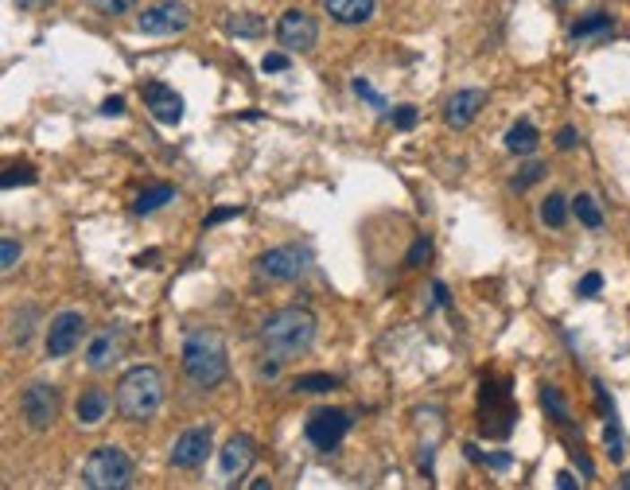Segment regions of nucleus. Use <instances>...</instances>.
<instances>
[{"mask_svg": "<svg viewBox=\"0 0 630 490\" xmlns=\"http://www.w3.org/2000/svg\"><path fill=\"white\" fill-rule=\"evenodd\" d=\"M432 303H448V288H443V284H432Z\"/></svg>", "mask_w": 630, "mask_h": 490, "instance_id": "obj_43", "label": "nucleus"}, {"mask_svg": "<svg viewBox=\"0 0 630 490\" xmlns=\"http://www.w3.org/2000/svg\"><path fill=\"white\" fill-rule=\"evenodd\" d=\"M261 343L276 362L303 354L315 343V315L308 308H280L261 323Z\"/></svg>", "mask_w": 630, "mask_h": 490, "instance_id": "obj_1", "label": "nucleus"}, {"mask_svg": "<svg viewBox=\"0 0 630 490\" xmlns=\"http://www.w3.org/2000/svg\"><path fill=\"white\" fill-rule=\"evenodd\" d=\"M564 218H568V198L553 191L541 203V222H545V226H553V230H560V226H564Z\"/></svg>", "mask_w": 630, "mask_h": 490, "instance_id": "obj_22", "label": "nucleus"}, {"mask_svg": "<svg viewBox=\"0 0 630 490\" xmlns=\"http://www.w3.org/2000/svg\"><path fill=\"white\" fill-rule=\"evenodd\" d=\"M31 308H23V315H16V331H12V343H16V346H23V343H28V335H31Z\"/></svg>", "mask_w": 630, "mask_h": 490, "instance_id": "obj_32", "label": "nucleus"}, {"mask_svg": "<svg viewBox=\"0 0 630 490\" xmlns=\"http://www.w3.org/2000/svg\"><path fill=\"white\" fill-rule=\"evenodd\" d=\"M191 28V8L183 0H160L148 12H140V31L144 35H179Z\"/></svg>", "mask_w": 630, "mask_h": 490, "instance_id": "obj_5", "label": "nucleus"}, {"mask_svg": "<svg viewBox=\"0 0 630 490\" xmlns=\"http://www.w3.org/2000/svg\"><path fill=\"white\" fill-rule=\"evenodd\" d=\"M576 140H580V136H576V128L564 125V128L556 133V148H564V152H568V148H576Z\"/></svg>", "mask_w": 630, "mask_h": 490, "instance_id": "obj_37", "label": "nucleus"}, {"mask_svg": "<svg viewBox=\"0 0 630 490\" xmlns=\"http://www.w3.org/2000/svg\"><path fill=\"white\" fill-rule=\"evenodd\" d=\"M611 31H615V23H611L607 12H591V16H583V20L572 23V39H576V43H583V39H607Z\"/></svg>", "mask_w": 630, "mask_h": 490, "instance_id": "obj_17", "label": "nucleus"}, {"mask_svg": "<svg viewBox=\"0 0 630 490\" xmlns=\"http://www.w3.org/2000/svg\"><path fill=\"white\" fill-rule=\"evenodd\" d=\"M93 8L101 12V16H128V12L136 8V0H90Z\"/></svg>", "mask_w": 630, "mask_h": 490, "instance_id": "obj_27", "label": "nucleus"}, {"mask_svg": "<svg viewBox=\"0 0 630 490\" xmlns=\"http://www.w3.org/2000/svg\"><path fill=\"white\" fill-rule=\"evenodd\" d=\"M603 440H607V455L618 463L626 455V440H623V432H618V424H615V416H607V432H603Z\"/></svg>", "mask_w": 630, "mask_h": 490, "instance_id": "obj_25", "label": "nucleus"}, {"mask_svg": "<svg viewBox=\"0 0 630 490\" xmlns=\"http://www.w3.org/2000/svg\"><path fill=\"white\" fill-rule=\"evenodd\" d=\"M206 451H210V428H191V432H183V436L175 440L171 467H179V471H195V467L206 459Z\"/></svg>", "mask_w": 630, "mask_h": 490, "instance_id": "obj_12", "label": "nucleus"}, {"mask_svg": "<svg viewBox=\"0 0 630 490\" xmlns=\"http://www.w3.org/2000/svg\"><path fill=\"white\" fill-rule=\"evenodd\" d=\"M276 39L284 51H311L315 39H319V28H315V20L308 12L300 8H288L284 16L276 20Z\"/></svg>", "mask_w": 630, "mask_h": 490, "instance_id": "obj_8", "label": "nucleus"}, {"mask_svg": "<svg viewBox=\"0 0 630 490\" xmlns=\"http://www.w3.org/2000/svg\"><path fill=\"white\" fill-rule=\"evenodd\" d=\"M4 187H16V183H35V171L28 168V163H12V168L4 171V179H0Z\"/></svg>", "mask_w": 630, "mask_h": 490, "instance_id": "obj_30", "label": "nucleus"}, {"mask_svg": "<svg viewBox=\"0 0 630 490\" xmlns=\"http://www.w3.org/2000/svg\"><path fill=\"white\" fill-rule=\"evenodd\" d=\"M16 261H20V241H16V238H4V245H0V268H4V273H12V268H16Z\"/></svg>", "mask_w": 630, "mask_h": 490, "instance_id": "obj_31", "label": "nucleus"}, {"mask_svg": "<svg viewBox=\"0 0 630 490\" xmlns=\"http://www.w3.org/2000/svg\"><path fill=\"white\" fill-rule=\"evenodd\" d=\"M572 214H576L588 230H599V226H603V210H599V203H595V198H591L588 191L572 198Z\"/></svg>", "mask_w": 630, "mask_h": 490, "instance_id": "obj_21", "label": "nucleus"}, {"mask_svg": "<svg viewBox=\"0 0 630 490\" xmlns=\"http://www.w3.org/2000/svg\"><path fill=\"white\" fill-rule=\"evenodd\" d=\"M226 28L233 31V35H265V20L257 16V12H238V16H230L226 20Z\"/></svg>", "mask_w": 630, "mask_h": 490, "instance_id": "obj_23", "label": "nucleus"}, {"mask_svg": "<svg viewBox=\"0 0 630 490\" xmlns=\"http://www.w3.org/2000/svg\"><path fill=\"white\" fill-rule=\"evenodd\" d=\"M486 467H494V471H506V467H510V455H506V451L486 455Z\"/></svg>", "mask_w": 630, "mask_h": 490, "instance_id": "obj_40", "label": "nucleus"}, {"mask_svg": "<svg viewBox=\"0 0 630 490\" xmlns=\"http://www.w3.org/2000/svg\"><path fill=\"white\" fill-rule=\"evenodd\" d=\"M171 198H175V187H171V183H156V187H144V191H140V198L133 203V210H136V214H152V210L168 206Z\"/></svg>", "mask_w": 630, "mask_h": 490, "instance_id": "obj_20", "label": "nucleus"}, {"mask_svg": "<svg viewBox=\"0 0 630 490\" xmlns=\"http://www.w3.org/2000/svg\"><path fill=\"white\" fill-rule=\"evenodd\" d=\"M545 175V163H525V168L513 175V187H518V191H525V187H533L537 179H541Z\"/></svg>", "mask_w": 630, "mask_h": 490, "instance_id": "obj_28", "label": "nucleus"}, {"mask_svg": "<svg viewBox=\"0 0 630 490\" xmlns=\"http://www.w3.org/2000/svg\"><path fill=\"white\" fill-rule=\"evenodd\" d=\"M556 486H560V490H576L580 483L572 478V471H560V475H556Z\"/></svg>", "mask_w": 630, "mask_h": 490, "instance_id": "obj_41", "label": "nucleus"}, {"mask_svg": "<svg viewBox=\"0 0 630 490\" xmlns=\"http://www.w3.org/2000/svg\"><path fill=\"white\" fill-rule=\"evenodd\" d=\"M253 459H257V448L249 436H230V443L218 451V463H222V475L226 478H241L253 467Z\"/></svg>", "mask_w": 630, "mask_h": 490, "instance_id": "obj_14", "label": "nucleus"}, {"mask_svg": "<svg viewBox=\"0 0 630 490\" xmlns=\"http://www.w3.org/2000/svg\"><path fill=\"white\" fill-rule=\"evenodd\" d=\"M560 4H568V0H560Z\"/></svg>", "mask_w": 630, "mask_h": 490, "instance_id": "obj_46", "label": "nucleus"}, {"mask_svg": "<svg viewBox=\"0 0 630 490\" xmlns=\"http://www.w3.org/2000/svg\"><path fill=\"white\" fill-rule=\"evenodd\" d=\"M163 405V373L156 366H133L117 381V408L125 420H152Z\"/></svg>", "mask_w": 630, "mask_h": 490, "instance_id": "obj_3", "label": "nucleus"}, {"mask_svg": "<svg viewBox=\"0 0 630 490\" xmlns=\"http://www.w3.org/2000/svg\"><path fill=\"white\" fill-rule=\"evenodd\" d=\"M323 8L338 23H366L373 16V0H323Z\"/></svg>", "mask_w": 630, "mask_h": 490, "instance_id": "obj_16", "label": "nucleus"}, {"mask_svg": "<svg viewBox=\"0 0 630 490\" xmlns=\"http://www.w3.org/2000/svg\"><path fill=\"white\" fill-rule=\"evenodd\" d=\"M117 358V335L113 331H101V335H93V343L86 350V362H90V370H105L109 362Z\"/></svg>", "mask_w": 630, "mask_h": 490, "instance_id": "obj_18", "label": "nucleus"}, {"mask_svg": "<svg viewBox=\"0 0 630 490\" xmlns=\"http://www.w3.org/2000/svg\"><path fill=\"white\" fill-rule=\"evenodd\" d=\"M486 105V93L483 90H455L448 105H443V121L451 128H467L478 117V109Z\"/></svg>", "mask_w": 630, "mask_h": 490, "instance_id": "obj_13", "label": "nucleus"}, {"mask_svg": "<svg viewBox=\"0 0 630 490\" xmlns=\"http://www.w3.org/2000/svg\"><path fill=\"white\" fill-rule=\"evenodd\" d=\"M16 4H20L23 12H39V8H47V0H16Z\"/></svg>", "mask_w": 630, "mask_h": 490, "instance_id": "obj_42", "label": "nucleus"}, {"mask_svg": "<svg viewBox=\"0 0 630 490\" xmlns=\"http://www.w3.org/2000/svg\"><path fill=\"white\" fill-rule=\"evenodd\" d=\"M416 117H420V113H416V105H401V109L393 113V125H397V128H413V125H416Z\"/></svg>", "mask_w": 630, "mask_h": 490, "instance_id": "obj_34", "label": "nucleus"}, {"mask_svg": "<svg viewBox=\"0 0 630 490\" xmlns=\"http://www.w3.org/2000/svg\"><path fill=\"white\" fill-rule=\"evenodd\" d=\"M428 253H432V245L424 238H416L413 241V249H408V265H424L428 261Z\"/></svg>", "mask_w": 630, "mask_h": 490, "instance_id": "obj_35", "label": "nucleus"}, {"mask_svg": "<svg viewBox=\"0 0 630 490\" xmlns=\"http://www.w3.org/2000/svg\"><path fill=\"white\" fill-rule=\"evenodd\" d=\"M136 265H140V268H144V265H156V253H140Z\"/></svg>", "mask_w": 630, "mask_h": 490, "instance_id": "obj_44", "label": "nucleus"}, {"mask_svg": "<svg viewBox=\"0 0 630 490\" xmlns=\"http://www.w3.org/2000/svg\"><path fill=\"white\" fill-rule=\"evenodd\" d=\"M125 113V101L121 98H105L101 101V117H121Z\"/></svg>", "mask_w": 630, "mask_h": 490, "instance_id": "obj_38", "label": "nucleus"}, {"mask_svg": "<svg viewBox=\"0 0 630 490\" xmlns=\"http://www.w3.org/2000/svg\"><path fill=\"white\" fill-rule=\"evenodd\" d=\"M618 483H623V486H626V490H630V475H623V478H618Z\"/></svg>", "mask_w": 630, "mask_h": 490, "instance_id": "obj_45", "label": "nucleus"}, {"mask_svg": "<svg viewBox=\"0 0 630 490\" xmlns=\"http://www.w3.org/2000/svg\"><path fill=\"white\" fill-rule=\"evenodd\" d=\"M350 424H354V416H350L346 408H319V413H311V420H308V440L319 451H331L343 443Z\"/></svg>", "mask_w": 630, "mask_h": 490, "instance_id": "obj_7", "label": "nucleus"}, {"mask_svg": "<svg viewBox=\"0 0 630 490\" xmlns=\"http://www.w3.org/2000/svg\"><path fill=\"white\" fill-rule=\"evenodd\" d=\"M338 378H331V373H300L296 378V389L300 393H327V389H335Z\"/></svg>", "mask_w": 630, "mask_h": 490, "instance_id": "obj_24", "label": "nucleus"}, {"mask_svg": "<svg viewBox=\"0 0 630 490\" xmlns=\"http://www.w3.org/2000/svg\"><path fill=\"white\" fill-rule=\"evenodd\" d=\"M82 483L90 490H125L133 486V459L113 448V443H105V448L90 451V459L82 463Z\"/></svg>", "mask_w": 630, "mask_h": 490, "instance_id": "obj_4", "label": "nucleus"}, {"mask_svg": "<svg viewBox=\"0 0 630 490\" xmlns=\"http://www.w3.org/2000/svg\"><path fill=\"white\" fill-rule=\"evenodd\" d=\"M226 343L218 331H191L183 343V373L191 378L198 389H214L226 381Z\"/></svg>", "mask_w": 630, "mask_h": 490, "instance_id": "obj_2", "label": "nucleus"}, {"mask_svg": "<svg viewBox=\"0 0 630 490\" xmlns=\"http://www.w3.org/2000/svg\"><path fill=\"white\" fill-rule=\"evenodd\" d=\"M537 144H541V136H537V128H533L529 121H518V125H513L510 133H506V148L513 152V156H529Z\"/></svg>", "mask_w": 630, "mask_h": 490, "instance_id": "obj_19", "label": "nucleus"}, {"mask_svg": "<svg viewBox=\"0 0 630 490\" xmlns=\"http://www.w3.org/2000/svg\"><path fill=\"white\" fill-rule=\"evenodd\" d=\"M350 90H354V93H358V98H366V101L373 105V109H385V98H381V93H378V90H373V86H370V82H366V78H354V82H350Z\"/></svg>", "mask_w": 630, "mask_h": 490, "instance_id": "obj_29", "label": "nucleus"}, {"mask_svg": "<svg viewBox=\"0 0 630 490\" xmlns=\"http://www.w3.org/2000/svg\"><path fill=\"white\" fill-rule=\"evenodd\" d=\"M20 413H23V420H28V428H35V432L51 428L55 413H58V393L47 381H31L28 389L20 393Z\"/></svg>", "mask_w": 630, "mask_h": 490, "instance_id": "obj_6", "label": "nucleus"}, {"mask_svg": "<svg viewBox=\"0 0 630 490\" xmlns=\"http://www.w3.org/2000/svg\"><path fill=\"white\" fill-rule=\"evenodd\" d=\"M82 335H86V319H82V311L55 315L51 327H47V354H51V358H66L70 350L82 343Z\"/></svg>", "mask_w": 630, "mask_h": 490, "instance_id": "obj_10", "label": "nucleus"}, {"mask_svg": "<svg viewBox=\"0 0 630 490\" xmlns=\"http://www.w3.org/2000/svg\"><path fill=\"white\" fill-rule=\"evenodd\" d=\"M599 288H603V276L599 273H588V276L580 280V296L583 300H595V296H599Z\"/></svg>", "mask_w": 630, "mask_h": 490, "instance_id": "obj_33", "label": "nucleus"}, {"mask_svg": "<svg viewBox=\"0 0 630 490\" xmlns=\"http://www.w3.org/2000/svg\"><path fill=\"white\" fill-rule=\"evenodd\" d=\"M541 401H545V408H548V413H553V420H560V424H568V405H564V397H560L556 389H553V385H545V389H541Z\"/></svg>", "mask_w": 630, "mask_h": 490, "instance_id": "obj_26", "label": "nucleus"}, {"mask_svg": "<svg viewBox=\"0 0 630 490\" xmlns=\"http://www.w3.org/2000/svg\"><path fill=\"white\" fill-rule=\"evenodd\" d=\"M261 70L268 74V70H288V55H280V51H268L265 58H261Z\"/></svg>", "mask_w": 630, "mask_h": 490, "instance_id": "obj_36", "label": "nucleus"}, {"mask_svg": "<svg viewBox=\"0 0 630 490\" xmlns=\"http://www.w3.org/2000/svg\"><path fill=\"white\" fill-rule=\"evenodd\" d=\"M233 214H241V210H233V206H222V210H214V214L206 218V226H214V222H226V218H233Z\"/></svg>", "mask_w": 630, "mask_h": 490, "instance_id": "obj_39", "label": "nucleus"}, {"mask_svg": "<svg viewBox=\"0 0 630 490\" xmlns=\"http://www.w3.org/2000/svg\"><path fill=\"white\" fill-rule=\"evenodd\" d=\"M74 416H78L82 428L101 424V420L109 416V397H105V389H86V393H82L78 405H74Z\"/></svg>", "mask_w": 630, "mask_h": 490, "instance_id": "obj_15", "label": "nucleus"}, {"mask_svg": "<svg viewBox=\"0 0 630 490\" xmlns=\"http://www.w3.org/2000/svg\"><path fill=\"white\" fill-rule=\"evenodd\" d=\"M261 276L268 280H296L303 276V268H308V249H300V245H276V249L261 253Z\"/></svg>", "mask_w": 630, "mask_h": 490, "instance_id": "obj_9", "label": "nucleus"}, {"mask_svg": "<svg viewBox=\"0 0 630 490\" xmlns=\"http://www.w3.org/2000/svg\"><path fill=\"white\" fill-rule=\"evenodd\" d=\"M140 98H144L148 113L156 117L160 125H179L183 121V98L171 86H163V82H148V86H140Z\"/></svg>", "mask_w": 630, "mask_h": 490, "instance_id": "obj_11", "label": "nucleus"}]
</instances>
